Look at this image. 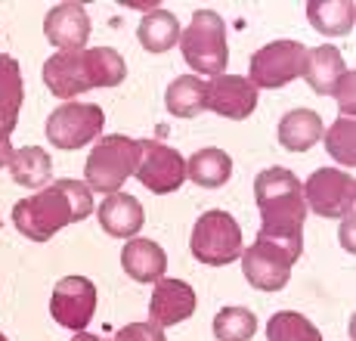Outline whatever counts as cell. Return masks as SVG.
I'll list each match as a JSON object with an SVG mask.
<instances>
[{
  "instance_id": "obj_1",
  "label": "cell",
  "mask_w": 356,
  "mask_h": 341,
  "mask_svg": "<svg viewBox=\"0 0 356 341\" xmlns=\"http://www.w3.org/2000/svg\"><path fill=\"white\" fill-rule=\"evenodd\" d=\"M254 202L260 208V233L257 239L273 242L279 248L300 257L304 251V221L307 202L304 187L289 168H266L254 180Z\"/></svg>"
},
{
  "instance_id": "obj_2",
  "label": "cell",
  "mask_w": 356,
  "mask_h": 341,
  "mask_svg": "<svg viewBox=\"0 0 356 341\" xmlns=\"http://www.w3.org/2000/svg\"><path fill=\"white\" fill-rule=\"evenodd\" d=\"M93 211V193L81 180H56L13 205V223L31 242H47L68 223H81Z\"/></svg>"
},
{
  "instance_id": "obj_3",
  "label": "cell",
  "mask_w": 356,
  "mask_h": 341,
  "mask_svg": "<svg viewBox=\"0 0 356 341\" xmlns=\"http://www.w3.org/2000/svg\"><path fill=\"white\" fill-rule=\"evenodd\" d=\"M127 74V65L112 47H87V50H65L44 63V84L53 97L72 100L93 87H118Z\"/></svg>"
},
{
  "instance_id": "obj_4",
  "label": "cell",
  "mask_w": 356,
  "mask_h": 341,
  "mask_svg": "<svg viewBox=\"0 0 356 341\" xmlns=\"http://www.w3.org/2000/svg\"><path fill=\"white\" fill-rule=\"evenodd\" d=\"M180 50L186 65L198 74H223L229 63V47H227V22L217 16L214 10H198L193 13V22L186 31H180Z\"/></svg>"
},
{
  "instance_id": "obj_5",
  "label": "cell",
  "mask_w": 356,
  "mask_h": 341,
  "mask_svg": "<svg viewBox=\"0 0 356 341\" xmlns=\"http://www.w3.org/2000/svg\"><path fill=\"white\" fill-rule=\"evenodd\" d=\"M189 251L204 267H227L236 257H242V230L236 217L223 208L204 211L193 227Z\"/></svg>"
},
{
  "instance_id": "obj_6",
  "label": "cell",
  "mask_w": 356,
  "mask_h": 341,
  "mask_svg": "<svg viewBox=\"0 0 356 341\" xmlns=\"http://www.w3.org/2000/svg\"><path fill=\"white\" fill-rule=\"evenodd\" d=\"M136 168V140L124 134H108L87 155V187L90 193H118Z\"/></svg>"
},
{
  "instance_id": "obj_7",
  "label": "cell",
  "mask_w": 356,
  "mask_h": 341,
  "mask_svg": "<svg viewBox=\"0 0 356 341\" xmlns=\"http://www.w3.org/2000/svg\"><path fill=\"white\" fill-rule=\"evenodd\" d=\"M307 63V47L300 40H273L264 44L257 53H251V84L257 90H276L304 74Z\"/></svg>"
},
{
  "instance_id": "obj_8",
  "label": "cell",
  "mask_w": 356,
  "mask_h": 341,
  "mask_svg": "<svg viewBox=\"0 0 356 341\" xmlns=\"http://www.w3.org/2000/svg\"><path fill=\"white\" fill-rule=\"evenodd\" d=\"M134 177L155 196L177 193L186 180V161L177 149L159 140H136V168Z\"/></svg>"
},
{
  "instance_id": "obj_9",
  "label": "cell",
  "mask_w": 356,
  "mask_h": 341,
  "mask_svg": "<svg viewBox=\"0 0 356 341\" xmlns=\"http://www.w3.org/2000/svg\"><path fill=\"white\" fill-rule=\"evenodd\" d=\"M304 202L319 217H353V208H356L353 174L338 168L313 170L304 183Z\"/></svg>"
},
{
  "instance_id": "obj_10",
  "label": "cell",
  "mask_w": 356,
  "mask_h": 341,
  "mask_svg": "<svg viewBox=\"0 0 356 341\" xmlns=\"http://www.w3.org/2000/svg\"><path fill=\"white\" fill-rule=\"evenodd\" d=\"M106 115L93 102H65L47 118V140L56 149H81L102 134Z\"/></svg>"
},
{
  "instance_id": "obj_11",
  "label": "cell",
  "mask_w": 356,
  "mask_h": 341,
  "mask_svg": "<svg viewBox=\"0 0 356 341\" xmlns=\"http://www.w3.org/2000/svg\"><path fill=\"white\" fill-rule=\"evenodd\" d=\"M298 257L273 242L254 239L248 251H242V273L257 292H279L289 285L291 267Z\"/></svg>"
},
{
  "instance_id": "obj_12",
  "label": "cell",
  "mask_w": 356,
  "mask_h": 341,
  "mask_svg": "<svg viewBox=\"0 0 356 341\" xmlns=\"http://www.w3.org/2000/svg\"><path fill=\"white\" fill-rule=\"evenodd\" d=\"M50 313L59 326L84 332L97 313V285L87 276H63L53 289Z\"/></svg>"
},
{
  "instance_id": "obj_13",
  "label": "cell",
  "mask_w": 356,
  "mask_h": 341,
  "mask_svg": "<svg viewBox=\"0 0 356 341\" xmlns=\"http://www.w3.org/2000/svg\"><path fill=\"white\" fill-rule=\"evenodd\" d=\"M204 109L232 121L251 118L257 109V87L242 74H217L211 84H204Z\"/></svg>"
},
{
  "instance_id": "obj_14",
  "label": "cell",
  "mask_w": 356,
  "mask_h": 341,
  "mask_svg": "<svg viewBox=\"0 0 356 341\" xmlns=\"http://www.w3.org/2000/svg\"><path fill=\"white\" fill-rule=\"evenodd\" d=\"M44 34L50 44L59 47V53L87 50V40H90V16H87V10L81 3H59L47 13Z\"/></svg>"
},
{
  "instance_id": "obj_15",
  "label": "cell",
  "mask_w": 356,
  "mask_h": 341,
  "mask_svg": "<svg viewBox=\"0 0 356 341\" xmlns=\"http://www.w3.org/2000/svg\"><path fill=\"white\" fill-rule=\"evenodd\" d=\"M195 313V292L183 279H159L149 301V323L155 326H177Z\"/></svg>"
},
{
  "instance_id": "obj_16",
  "label": "cell",
  "mask_w": 356,
  "mask_h": 341,
  "mask_svg": "<svg viewBox=\"0 0 356 341\" xmlns=\"http://www.w3.org/2000/svg\"><path fill=\"white\" fill-rule=\"evenodd\" d=\"M99 227L115 239H134L146 223V211H143L140 199L127 193H112L99 205Z\"/></svg>"
},
{
  "instance_id": "obj_17",
  "label": "cell",
  "mask_w": 356,
  "mask_h": 341,
  "mask_svg": "<svg viewBox=\"0 0 356 341\" xmlns=\"http://www.w3.org/2000/svg\"><path fill=\"white\" fill-rule=\"evenodd\" d=\"M121 267L136 283H159L168 270V255L152 239H130L121 248Z\"/></svg>"
},
{
  "instance_id": "obj_18",
  "label": "cell",
  "mask_w": 356,
  "mask_h": 341,
  "mask_svg": "<svg viewBox=\"0 0 356 341\" xmlns=\"http://www.w3.org/2000/svg\"><path fill=\"white\" fill-rule=\"evenodd\" d=\"M323 118L313 109H291L289 115H282L276 127V136L289 152H307L323 140Z\"/></svg>"
},
{
  "instance_id": "obj_19",
  "label": "cell",
  "mask_w": 356,
  "mask_h": 341,
  "mask_svg": "<svg viewBox=\"0 0 356 341\" xmlns=\"http://www.w3.org/2000/svg\"><path fill=\"white\" fill-rule=\"evenodd\" d=\"M344 72H347L344 59H341V53L334 50L332 44H323V47H316V50H307L304 78H307V84L313 87V93L332 97L334 84H338V78Z\"/></svg>"
},
{
  "instance_id": "obj_20",
  "label": "cell",
  "mask_w": 356,
  "mask_h": 341,
  "mask_svg": "<svg viewBox=\"0 0 356 341\" xmlns=\"http://www.w3.org/2000/svg\"><path fill=\"white\" fill-rule=\"evenodd\" d=\"M186 177L202 189H220L232 177V159L223 149H198L193 159L186 161Z\"/></svg>"
},
{
  "instance_id": "obj_21",
  "label": "cell",
  "mask_w": 356,
  "mask_h": 341,
  "mask_svg": "<svg viewBox=\"0 0 356 341\" xmlns=\"http://www.w3.org/2000/svg\"><path fill=\"white\" fill-rule=\"evenodd\" d=\"M307 19L319 34L338 38L347 34L356 22V6L353 0H310L307 3Z\"/></svg>"
},
{
  "instance_id": "obj_22",
  "label": "cell",
  "mask_w": 356,
  "mask_h": 341,
  "mask_svg": "<svg viewBox=\"0 0 356 341\" xmlns=\"http://www.w3.org/2000/svg\"><path fill=\"white\" fill-rule=\"evenodd\" d=\"M10 177L25 189H40L53 174V161L47 155V149L40 146H25V149H16L10 159Z\"/></svg>"
},
{
  "instance_id": "obj_23",
  "label": "cell",
  "mask_w": 356,
  "mask_h": 341,
  "mask_svg": "<svg viewBox=\"0 0 356 341\" xmlns=\"http://www.w3.org/2000/svg\"><path fill=\"white\" fill-rule=\"evenodd\" d=\"M143 50L149 53H168L170 47L180 40V22L170 16L168 10H152L140 19V29H136Z\"/></svg>"
},
{
  "instance_id": "obj_24",
  "label": "cell",
  "mask_w": 356,
  "mask_h": 341,
  "mask_svg": "<svg viewBox=\"0 0 356 341\" xmlns=\"http://www.w3.org/2000/svg\"><path fill=\"white\" fill-rule=\"evenodd\" d=\"M164 106L174 118H195L204 109V84L195 74H180L168 84V93H164Z\"/></svg>"
},
{
  "instance_id": "obj_25",
  "label": "cell",
  "mask_w": 356,
  "mask_h": 341,
  "mask_svg": "<svg viewBox=\"0 0 356 341\" xmlns=\"http://www.w3.org/2000/svg\"><path fill=\"white\" fill-rule=\"evenodd\" d=\"M266 341H323L319 329L294 310H279L266 323Z\"/></svg>"
},
{
  "instance_id": "obj_26",
  "label": "cell",
  "mask_w": 356,
  "mask_h": 341,
  "mask_svg": "<svg viewBox=\"0 0 356 341\" xmlns=\"http://www.w3.org/2000/svg\"><path fill=\"white\" fill-rule=\"evenodd\" d=\"M257 332V317L248 307H223L214 317L217 341H251Z\"/></svg>"
},
{
  "instance_id": "obj_27",
  "label": "cell",
  "mask_w": 356,
  "mask_h": 341,
  "mask_svg": "<svg viewBox=\"0 0 356 341\" xmlns=\"http://www.w3.org/2000/svg\"><path fill=\"white\" fill-rule=\"evenodd\" d=\"M325 149L334 161L353 168L356 165V121L353 118H338L328 131H323Z\"/></svg>"
},
{
  "instance_id": "obj_28",
  "label": "cell",
  "mask_w": 356,
  "mask_h": 341,
  "mask_svg": "<svg viewBox=\"0 0 356 341\" xmlns=\"http://www.w3.org/2000/svg\"><path fill=\"white\" fill-rule=\"evenodd\" d=\"M25 100V84H22V72H19V63L6 53H0V109L19 115Z\"/></svg>"
},
{
  "instance_id": "obj_29",
  "label": "cell",
  "mask_w": 356,
  "mask_h": 341,
  "mask_svg": "<svg viewBox=\"0 0 356 341\" xmlns=\"http://www.w3.org/2000/svg\"><path fill=\"white\" fill-rule=\"evenodd\" d=\"M112 341H168L164 329L155 323H127L124 329L115 332Z\"/></svg>"
},
{
  "instance_id": "obj_30",
  "label": "cell",
  "mask_w": 356,
  "mask_h": 341,
  "mask_svg": "<svg viewBox=\"0 0 356 341\" xmlns=\"http://www.w3.org/2000/svg\"><path fill=\"white\" fill-rule=\"evenodd\" d=\"M353 90H356V74L353 72H344L338 78V84H334V93H332V97L338 100V106H341V118H353V112H356Z\"/></svg>"
},
{
  "instance_id": "obj_31",
  "label": "cell",
  "mask_w": 356,
  "mask_h": 341,
  "mask_svg": "<svg viewBox=\"0 0 356 341\" xmlns=\"http://www.w3.org/2000/svg\"><path fill=\"white\" fill-rule=\"evenodd\" d=\"M16 121H19V115H13V112H6V109H0V136H10L13 131H16Z\"/></svg>"
},
{
  "instance_id": "obj_32",
  "label": "cell",
  "mask_w": 356,
  "mask_h": 341,
  "mask_svg": "<svg viewBox=\"0 0 356 341\" xmlns=\"http://www.w3.org/2000/svg\"><path fill=\"white\" fill-rule=\"evenodd\" d=\"M13 159V146H10V136H0V168L10 165Z\"/></svg>"
},
{
  "instance_id": "obj_33",
  "label": "cell",
  "mask_w": 356,
  "mask_h": 341,
  "mask_svg": "<svg viewBox=\"0 0 356 341\" xmlns=\"http://www.w3.org/2000/svg\"><path fill=\"white\" fill-rule=\"evenodd\" d=\"M72 341H102V338H97V335H90V332H78Z\"/></svg>"
},
{
  "instance_id": "obj_34",
  "label": "cell",
  "mask_w": 356,
  "mask_h": 341,
  "mask_svg": "<svg viewBox=\"0 0 356 341\" xmlns=\"http://www.w3.org/2000/svg\"><path fill=\"white\" fill-rule=\"evenodd\" d=\"M0 341H6V335H3V332H0Z\"/></svg>"
}]
</instances>
